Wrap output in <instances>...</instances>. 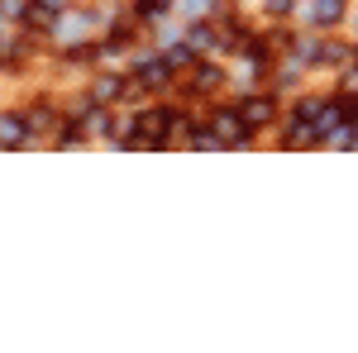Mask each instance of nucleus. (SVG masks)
Listing matches in <instances>:
<instances>
[{
	"label": "nucleus",
	"mask_w": 358,
	"mask_h": 353,
	"mask_svg": "<svg viewBox=\"0 0 358 353\" xmlns=\"http://www.w3.org/2000/svg\"><path fill=\"white\" fill-rule=\"evenodd\" d=\"M210 129H215V138L220 143H229V148H239V143H248V120H244V110H220L215 120H210Z\"/></svg>",
	"instance_id": "1"
},
{
	"label": "nucleus",
	"mask_w": 358,
	"mask_h": 353,
	"mask_svg": "<svg viewBox=\"0 0 358 353\" xmlns=\"http://www.w3.org/2000/svg\"><path fill=\"white\" fill-rule=\"evenodd\" d=\"M244 120H248V129H263V124H273V115H277V106L268 101V96H253V101H244Z\"/></svg>",
	"instance_id": "2"
},
{
	"label": "nucleus",
	"mask_w": 358,
	"mask_h": 353,
	"mask_svg": "<svg viewBox=\"0 0 358 353\" xmlns=\"http://www.w3.org/2000/svg\"><path fill=\"white\" fill-rule=\"evenodd\" d=\"M24 138H29L24 120H15V115H5V120H0V143H24Z\"/></svg>",
	"instance_id": "3"
},
{
	"label": "nucleus",
	"mask_w": 358,
	"mask_h": 353,
	"mask_svg": "<svg viewBox=\"0 0 358 353\" xmlns=\"http://www.w3.org/2000/svg\"><path fill=\"white\" fill-rule=\"evenodd\" d=\"M167 77H172V62H148L143 67V77H138V86H167Z\"/></svg>",
	"instance_id": "4"
},
{
	"label": "nucleus",
	"mask_w": 358,
	"mask_h": 353,
	"mask_svg": "<svg viewBox=\"0 0 358 353\" xmlns=\"http://www.w3.org/2000/svg\"><path fill=\"white\" fill-rule=\"evenodd\" d=\"M220 86V72L215 67H196L192 72V91H215Z\"/></svg>",
	"instance_id": "5"
},
{
	"label": "nucleus",
	"mask_w": 358,
	"mask_h": 353,
	"mask_svg": "<svg viewBox=\"0 0 358 353\" xmlns=\"http://www.w3.org/2000/svg\"><path fill=\"white\" fill-rule=\"evenodd\" d=\"M339 15H344V5H339V0H315V20H320V24H334Z\"/></svg>",
	"instance_id": "6"
},
{
	"label": "nucleus",
	"mask_w": 358,
	"mask_h": 353,
	"mask_svg": "<svg viewBox=\"0 0 358 353\" xmlns=\"http://www.w3.org/2000/svg\"><path fill=\"white\" fill-rule=\"evenodd\" d=\"M115 96H124V82H120V77H101V86H96V101H115Z\"/></svg>",
	"instance_id": "7"
},
{
	"label": "nucleus",
	"mask_w": 358,
	"mask_h": 353,
	"mask_svg": "<svg viewBox=\"0 0 358 353\" xmlns=\"http://www.w3.org/2000/svg\"><path fill=\"white\" fill-rule=\"evenodd\" d=\"M210 43H215V34H210V29H196V34H192V48H210Z\"/></svg>",
	"instance_id": "8"
},
{
	"label": "nucleus",
	"mask_w": 358,
	"mask_h": 353,
	"mask_svg": "<svg viewBox=\"0 0 358 353\" xmlns=\"http://www.w3.org/2000/svg\"><path fill=\"white\" fill-rule=\"evenodd\" d=\"M38 5H43L48 15H62V0H38Z\"/></svg>",
	"instance_id": "9"
}]
</instances>
